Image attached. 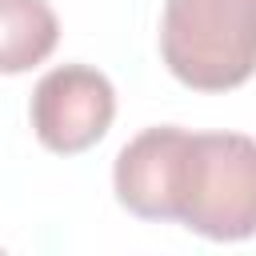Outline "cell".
Returning a JSON list of instances; mask_svg holds the SVG:
<instances>
[{
	"label": "cell",
	"mask_w": 256,
	"mask_h": 256,
	"mask_svg": "<svg viewBox=\"0 0 256 256\" xmlns=\"http://www.w3.org/2000/svg\"><path fill=\"white\" fill-rule=\"evenodd\" d=\"M112 188L140 220H176L224 244L256 236V140L244 132L144 128L120 148Z\"/></svg>",
	"instance_id": "cell-1"
},
{
	"label": "cell",
	"mask_w": 256,
	"mask_h": 256,
	"mask_svg": "<svg viewBox=\"0 0 256 256\" xmlns=\"http://www.w3.org/2000/svg\"><path fill=\"white\" fill-rule=\"evenodd\" d=\"M160 60L192 92H228L256 72V0H164Z\"/></svg>",
	"instance_id": "cell-2"
},
{
	"label": "cell",
	"mask_w": 256,
	"mask_h": 256,
	"mask_svg": "<svg viewBox=\"0 0 256 256\" xmlns=\"http://www.w3.org/2000/svg\"><path fill=\"white\" fill-rule=\"evenodd\" d=\"M60 20L48 0H0V76H20L56 52Z\"/></svg>",
	"instance_id": "cell-4"
},
{
	"label": "cell",
	"mask_w": 256,
	"mask_h": 256,
	"mask_svg": "<svg viewBox=\"0 0 256 256\" xmlns=\"http://www.w3.org/2000/svg\"><path fill=\"white\" fill-rule=\"evenodd\" d=\"M32 132L56 156H76L100 144L116 116V88L100 68L60 64L32 88Z\"/></svg>",
	"instance_id": "cell-3"
}]
</instances>
